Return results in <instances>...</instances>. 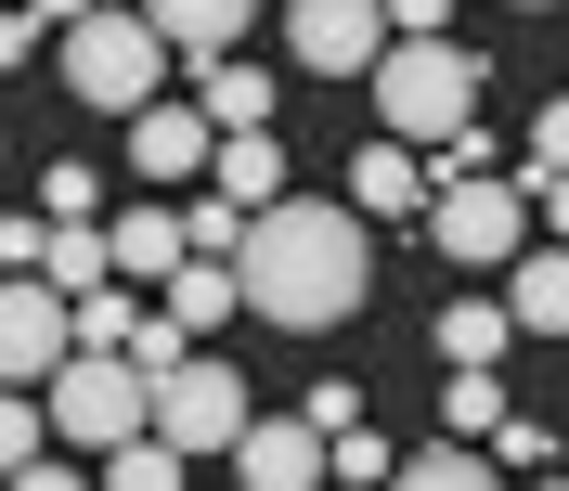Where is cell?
Returning <instances> with one entry per match:
<instances>
[{
	"label": "cell",
	"mask_w": 569,
	"mask_h": 491,
	"mask_svg": "<svg viewBox=\"0 0 569 491\" xmlns=\"http://www.w3.org/2000/svg\"><path fill=\"white\" fill-rule=\"evenodd\" d=\"M233 284H247V311L284 323V337H323V323H350L376 298V246H362V208H311V194H284V208L247 220L233 246Z\"/></svg>",
	"instance_id": "obj_1"
},
{
	"label": "cell",
	"mask_w": 569,
	"mask_h": 491,
	"mask_svg": "<svg viewBox=\"0 0 569 491\" xmlns=\"http://www.w3.org/2000/svg\"><path fill=\"white\" fill-rule=\"evenodd\" d=\"M479 78H492V66H479L466 39H389L362 91H376V117H389V142H453L466 117H479Z\"/></svg>",
	"instance_id": "obj_2"
},
{
	"label": "cell",
	"mask_w": 569,
	"mask_h": 491,
	"mask_svg": "<svg viewBox=\"0 0 569 491\" xmlns=\"http://www.w3.org/2000/svg\"><path fill=\"white\" fill-rule=\"evenodd\" d=\"M66 91H78V104H104V117H142L156 91H169V39L142 27V13H117V0H104V13H78V27H66Z\"/></svg>",
	"instance_id": "obj_3"
},
{
	"label": "cell",
	"mask_w": 569,
	"mask_h": 491,
	"mask_svg": "<svg viewBox=\"0 0 569 491\" xmlns=\"http://www.w3.org/2000/svg\"><path fill=\"white\" fill-rule=\"evenodd\" d=\"M39 414L66 427V440H91V453H117V440H142L156 388H142L117 350H66V362H52V388H39Z\"/></svg>",
	"instance_id": "obj_4"
},
{
	"label": "cell",
	"mask_w": 569,
	"mask_h": 491,
	"mask_svg": "<svg viewBox=\"0 0 569 491\" xmlns=\"http://www.w3.org/2000/svg\"><path fill=\"white\" fill-rule=\"evenodd\" d=\"M142 440H169L181 465H194V453H233V440H247V375H220V362H181V375H156V414H142Z\"/></svg>",
	"instance_id": "obj_5"
},
{
	"label": "cell",
	"mask_w": 569,
	"mask_h": 491,
	"mask_svg": "<svg viewBox=\"0 0 569 491\" xmlns=\"http://www.w3.org/2000/svg\"><path fill=\"white\" fill-rule=\"evenodd\" d=\"M427 233H440V259H466V272H505L518 233H531V194H518V181H440Z\"/></svg>",
	"instance_id": "obj_6"
},
{
	"label": "cell",
	"mask_w": 569,
	"mask_h": 491,
	"mask_svg": "<svg viewBox=\"0 0 569 491\" xmlns=\"http://www.w3.org/2000/svg\"><path fill=\"white\" fill-rule=\"evenodd\" d=\"M284 39H298V66H311V78H376L389 13H376V0H298V13H284Z\"/></svg>",
	"instance_id": "obj_7"
},
{
	"label": "cell",
	"mask_w": 569,
	"mask_h": 491,
	"mask_svg": "<svg viewBox=\"0 0 569 491\" xmlns=\"http://www.w3.org/2000/svg\"><path fill=\"white\" fill-rule=\"evenodd\" d=\"M66 298L52 284H0V388H52V362H66Z\"/></svg>",
	"instance_id": "obj_8"
},
{
	"label": "cell",
	"mask_w": 569,
	"mask_h": 491,
	"mask_svg": "<svg viewBox=\"0 0 569 491\" xmlns=\"http://www.w3.org/2000/svg\"><path fill=\"white\" fill-rule=\"evenodd\" d=\"M233 465H247V491H323V427H298V414H272V427H259V414H247Z\"/></svg>",
	"instance_id": "obj_9"
},
{
	"label": "cell",
	"mask_w": 569,
	"mask_h": 491,
	"mask_svg": "<svg viewBox=\"0 0 569 491\" xmlns=\"http://www.w3.org/2000/svg\"><path fill=\"white\" fill-rule=\"evenodd\" d=\"M208 142H220V130H208L194 104H142V117H130V169H142V181H208Z\"/></svg>",
	"instance_id": "obj_10"
},
{
	"label": "cell",
	"mask_w": 569,
	"mask_h": 491,
	"mask_svg": "<svg viewBox=\"0 0 569 491\" xmlns=\"http://www.w3.org/2000/svg\"><path fill=\"white\" fill-rule=\"evenodd\" d=\"M208 194H220V208H247V220L284 208V142H272V130H220V142H208Z\"/></svg>",
	"instance_id": "obj_11"
},
{
	"label": "cell",
	"mask_w": 569,
	"mask_h": 491,
	"mask_svg": "<svg viewBox=\"0 0 569 491\" xmlns=\"http://www.w3.org/2000/svg\"><path fill=\"white\" fill-rule=\"evenodd\" d=\"M194 117L208 130H272V78L247 52H194Z\"/></svg>",
	"instance_id": "obj_12"
},
{
	"label": "cell",
	"mask_w": 569,
	"mask_h": 491,
	"mask_svg": "<svg viewBox=\"0 0 569 491\" xmlns=\"http://www.w3.org/2000/svg\"><path fill=\"white\" fill-rule=\"evenodd\" d=\"M505 323H518V337H569V246L505 259Z\"/></svg>",
	"instance_id": "obj_13"
},
{
	"label": "cell",
	"mask_w": 569,
	"mask_h": 491,
	"mask_svg": "<svg viewBox=\"0 0 569 491\" xmlns=\"http://www.w3.org/2000/svg\"><path fill=\"white\" fill-rule=\"evenodd\" d=\"M350 208H362V220H401V208H427L415 142H362V156H350Z\"/></svg>",
	"instance_id": "obj_14"
},
{
	"label": "cell",
	"mask_w": 569,
	"mask_h": 491,
	"mask_svg": "<svg viewBox=\"0 0 569 491\" xmlns=\"http://www.w3.org/2000/svg\"><path fill=\"white\" fill-rule=\"evenodd\" d=\"M104 272H130V284H169V272H181V220H169V208H130V220H104Z\"/></svg>",
	"instance_id": "obj_15"
},
{
	"label": "cell",
	"mask_w": 569,
	"mask_h": 491,
	"mask_svg": "<svg viewBox=\"0 0 569 491\" xmlns=\"http://www.w3.org/2000/svg\"><path fill=\"white\" fill-rule=\"evenodd\" d=\"M39 284H52V298L117 284V272H104V220H39Z\"/></svg>",
	"instance_id": "obj_16"
},
{
	"label": "cell",
	"mask_w": 569,
	"mask_h": 491,
	"mask_svg": "<svg viewBox=\"0 0 569 491\" xmlns=\"http://www.w3.org/2000/svg\"><path fill=\"white\" fill-rule=\"evenodd\" d=\"M233 311H247V284H233V259H181V272H169V323H181V337H220Z\"/></svg>",
	"instance_id": "obj_17"
},
{
	"label": "cell",
	"mask_w": 569,
	"mask_h": 491,
	"mask_svg": "<svg viewBox=\"0 0 569 491\" xmlns=\"http://www.w3.org/2000/svg\"><path fill=\"white\" fill-rule=\"evenodd\" d=\"M142 27L169 39V52H233L247 39V0H142Z\"/></svg>",
	"instance_id": "obj_18"
},
{
	"label": "cell",
	"mask_w": 569,
	"mask_h": 491,
	"mask_svg": "<svg viewBox=\"0 0 569 491\" xmlns=\"http://www.w3.org/2000/svg\"><path fill=\"white\" fill-rule=\"evenodd\" d=\"M505 337H518V323H505V298H453V311H440V362H453V375H492Z\"/></svg>",
	"instance_id": "obj_19"
},
{
	"label": "cell",
	"mask_w": 569,
	"mask_h": 491,
	"mask_svg": "<svg viewBox=\"0 0 569 491\" xmlns=\"http://www.w3.org/2000/svg\"><path fill=\"white\" fill-rule=\"evenodd\" d=\"M389 491H505V465L440 440V453H401V465H389Z\"/></svg>",
	"instance_id": "obj_20"
},
{
	"label": "cell",
	"mask_w": 569,
	"mask_h": 491,
	"mask_svg": "<svg viewBox=\"0 0 569 491\" xmlns=\"http://www.w3.org/2000/svg\"><path fill=\"white\" fill-rule=\"evenodd\" d=\"M130 323H142L130 284H91V298H66V337H78V350H130Z\"/></svg>",
	"instance_id": "obj_21"
},
{
	"label": "cell",
	"mask_w": 569,
	"mask_h": 491,
	"mask_svg": "<svg viewBox=\"0 0 569 491\" xmlns=\"http://www.w3.org/2000/svg\"><path fill=\"white\" fill-rule=\"evenodd\" d=\"M389 440H376V427H337V440H323V479H337V491H389Z\"/></svg>",
	"instance_id": "obj_22"
},
{
	"label": "cell",
	"mask_w": 569,
	"mask_h": 491,
	"mask_svg": "<svg viewBox=\"0 0 569 491\" xmlns=\"http://www.w3.org/2000/svg\"><path fill=\"white\" fill-rule=\"evenodd\" d=\"M91 491H181V453H169V440H117Z\"/></svg>",
	"instance_id": "obj_23"
},
{
	"label": "cell",
	"mask_w": 569,
	"mask_h": 491,
	"mask_svg": "<svg viewBox=\"0 0 569 491\" xmlns=\"http://www.w3.org/2000/svg\"><path fill=\"white\" fill-rule=\"evenodd\" d=\"M233 246H247V208H220V194L181 208V259H233Z\"/></svg>",
	"instance_id": "obj_24"
},
{
	"label": "cell",
	"mask_w": 569,
	"mask_h": 491,
	"mask_svg": "<svg viewBox=\"0 0 569 491\" xmlns=\"http://www.w3.org/2000/svg\"><path fill=\"white\" fill-rule=\"evenodd\" d=\"M440 427L492 440V427H505V375H453V388H440Z\"/></svg>",
	"instance_id": "obj_25"
},
{
	"label": "cell",
	"mask_w": 569,
	"mask_h": 491,
	"mask_svg": "<svg viewBox=\"0 0 569 491\" xmlns=\"http://www.w3.org/2000/svg\"><path fill=\"white\" fill-rule=\"evenodd\" d=\"M91 208H104V169H78V156L39 169V220H91Z\"/></svg>",
	"instance_id": "obj_26"
},
{
	"label": "cell",
	"mask_w": 569,
	"mask_h": 491,
	"mask_svg": "<svg viewBox=\"0 0 569 491\" xmlns=\"http://www.w3.org/2000/svg\"><path fill=\"white\" fill-rule=\"evenodd\" d=\"M492 465H505V479H543V465H557V427L505 414V427H492Z\"/></svg>",
	"instance_id": "obj_27"
},
{
	"label": "cell",
	"mask_w": 569,
	"mask_h": 491,
	"mask_svg": "<svg viewBox=\"0 0 569 491\" xmlns=\"http://www.w3.org/2000/svg\"><path fill=\"white\" fill-rule=\"evenodd\" d=\"M27 453H39V401H27V388H0V479H13Z\"/></svg>",
	"instance_id": "obj_28"
},
{
	"label": "cell",
	"mask_w": 569,
	"mask_h": 491,
	"mask_svg": "<svg viewBox=\"0 0 569 491\" xmlns=\"http://www.w3.org/2000/svg\"><path fill=\"white\" fill-rule=\"evenodd\" d=\"M389 13V39H453V0H376Z\"/></svg>",
	"instance_id": "obj_29"
},
{
	"label": "cell",
	"mask_w": 569,
	"mask_h": 491,
	"mask_svg": "<svg viewBox=\"0 0 569 491\" xmlns=\"http://www.w3.org/2000/svg\"><path fill=\"white\" fill-rule=\"evenodd\" d=\"M298 427H323V440H337V427H362V388H350V375L311 388V414H298Z\"/></svg>",
	"instance_id": "obj_30"
},
{
	"label": "cell",
	"mask_w": 569,
	"mask_h": 491,
	"mask_svg": "<svg viewBox=\"0 0 569 491\" xmlns=\"http://www.w3.org/2000/svg\"><path fill=\"white\" fill-rule=\"evenodd\" d=\"M531 156H543V169H569V91H557V104L531 117Z\"/></svg>",
	"instance_id": "obj_31"
},
{
	"label": "cell",
	"mask_w": 569,
	"mask_h": 491,
	"mask_svg": "<svg viewBox=\"0 0 569 491\" xmlns=\"http://www.w3.org/2000/svg\"><path fill=\"white\" fill-rule=\"evenodd\" d=\"M0 491H91V479H78V465H52V453H27V465H13Z\"/></svg>",
	"instance_id": "obj_32"
},
{
	"label": "cell",
	"mask_w": 569,
	"mask_h": 491,
	"mask_svg": "<svg viewBox=\"0 0 569 491\" xmlns=\"http://www.w3.org/2000/svg\"><path fill=\"white\" fill-rule=\"evenodd\" d=\"M518 194H531V208L557 220V246H569V169H543V181H518Z\"/></svg>",
	"instance_id": "obj_33"
},
{
	"label": "cell",
	"mask_w": 569,
	"mask_h": 491,
	"mask_svg": "<svg viewBox=\"0 0 569 491\" xmlns=\"http://www.w3.org/2000/svg\"><path fill=\"white\" fill-rule=\"evenodd\" d=\"M27 27H78V13H104V0H13Z\"/></svg>",
	"instance_id": "obj_34"
},
{
	"label": "cell",
	"mask_w": 569,
	"mask_h": 491,
	"mask_svg": "<svg viewBox=\"0 0 569 491\" xmlns=\"http://www.w3.org/2000/svg\"><path fill=\"white\" fill-rule=\"evenodd\" d=\"M27 52H39V27H27V13H0V66H27Z\"/></svg>",
	"instance_id": "obj_35"
},
{
	"label": "cell",
	"mask_w": 569,
	"mask_h": 491,
	"mask_svg": "<svg viewBox=\"0 0 569 491\" xmlns=\"http://www.w3.org/2000/svg\"><path fill=\"white\" fill-rule=\"evenodd\" d=\"M557 491H569V479H557Z\"/></svg>",
	"instance_id": "obj_36"
}]
</instances>
